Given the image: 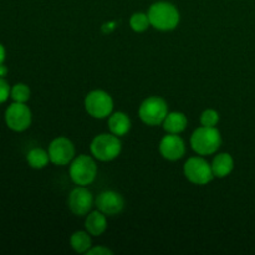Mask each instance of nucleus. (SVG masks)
Segmentation results:
<instances>
[{"label": "nucleus", "instance_id": "obj_9", "mask_svg": "<svg viewBox=\"0 0 255 255\" xmlns=\"http://www.w3.org/2000/svg\"><path fill=\"white\" fill-rule=\"evenodd\" d=\"M47 152L50 162L56 166H66L75 158V146L66 137H57L52 139Z\"/></svg>", "mask_w": 255, "mask_h": 255}, {"label": "nucleus", "instance_id": "obj_23", "mask_svg": "<svg viewBox=\"0 0 255 255\" xmlns=\"http://www.w3.org/2000/svg\"><path fill=\"white\" fill-rule=\"evenodd\" d=\"M87 255H112L114 252L111 249L106 248L104 246H99V247H94V248H90L89 252L86 253Z\"/></svg>", "mask_w": 255, "mask_h": 255}, {"label": "nucleus", "instance_id": "obj_16", "mask_svg": "<svg viewBox=\"0 0 255 255\" xmlns=\"http://www.w3.org/2000/svg\"><path fill=\"white\" fill-rule=\"evenodd\" d=\"M109 128L111 133L122 137L131 129V120L125 112H114L109 116Z\"/></svg>", "mask_w": 255, "mask_h": 255}, {"label": "nucleus", "instance_id": "obj_8", "mask_svg": "<svg viewBox=\"0 0 255 255\" xmlns=\"http://www.w3.org/2000/svg\"><path fill=\"white\" fill-rule=\"evenodd\" d=\"M32 115L26 104L14 102L5 111V122L10 129L15 132H22L31 125Z\"/></svg>", "mask_w": 255, "mask_h": 255}, {"label": "nucleus", "instance_id": "obj_22", "mask_svg": "<svg viewBox=\"0 0 255 255\" xmlns=\"http://www.w3.org/2000/svg\"><path fill=\"white\" fill-rule=\"evenodd\" d=\"M10 91H11V87L9 86V84H7L4 77L0 76V104H2V102L9 99Z\"/></svg>", "mask_w": 255, "mask_h": 255}, {"label": "nucleus", "instance_id": "obj_13", "mask_svg": "<svg viewBox=\"0 0 255 255\" xmlns=\"http://www.w3.org/2000/svg\"><path fill=\"white\" fill-rule=\"evenodd\" d=\"M107 216H105L99 209L94 212H90L85 219V228L89 232L90 236L99 237L105 233L107 228Z\"/></svg>", "mask_w": 255, "mask_h": 255}, {"label": "nucleus", "instance_id": "obj_12", "mask_svg": "<svg viewBox=\"0 0 255 255\" xmlns=\"http://www.w3.org/2000/svg\"><path fill=\"white\" fill-rule=\"evenodd\" d=\"M97 209L105 216H117L125 208V199L120 193L115 191H104L95 199Z\"/></svg>", "mask_w": 255, "mask_h": 255}, {"label": "nucleus", "instance_id": "obj_19", "mask_svg": "<svg viewBox=\"0 0 255 255\" xmlns=\"http://www.w3.org/2000/svg\"><path fill=\"white\" fill-rule=\"evenodd\" d=\"M129 26L136 32L146 31L151 26L148 15L144 14V12H134V14H132V16L129 17Z\"/></svg>", "mask_w": 255, "mask_h": 255}, {"label": "nucleus", "instance_id": "obj_25", "mask_svg": "<svg viewBox=\"0 0 255 255\" xmlns=\"http://www.w3.org/2000/svg\"><path fill=\"white\" fill-rule=\"evenodd\" d=\"M6 74H7L6 66H4V64H1V65H0V76L5 77V76H6Z\"/></svg>", "mask_w": 255, "mask_h": 255}, {"label": "nucleus", "instance_id": "obj_20", "mask_svg": "<svg viewBox=\"0 0 255 255\" xmlns=\"http://www.w3.org/2000/svg\"><path fill=\"white\" fill-rule=\"evenodd\" d=\"M30 91L29 86L25 84H16L11 87V91H10V97L12 99L14 102H21V104H26L30 100Z\"/></svg>", "mask_w": 255, "mask_h": 255}, {"label": "nucleus", "instance_id": "obj_18", "mask_svg": "<svg viewBox=\"0 0 255 255\" xmlns=\"http://www.w3.org/2000/svg\"><path fill=\"white\" fill-rule=\"evenodd\" d=\"M26 161L29 166L34 169H41L47 166L50 162L49 152L45 151L42 148H32L27 152L26 154Z\"/></svg>", "mask_w": 255, "mask_h": 255}, {"label": "nucleus", "instance_id": "obj_3", "mask_svg": "<svg viewBox=\"0 0 255 255\" xmlns=\"http://www.w3.org/2000/svg\"><path fill=\"white\" fill-rule=\"evenodd\" d=\"M92 156L101 162L114 161L120 156L122 151V143L120 137L114 133H101L95 137L91 142Z\"/></svg>", "mask_w": 255, "mask_h": 255}, {"label": "nucleus", "instance_id": "obj_17", "mask_svg": "<svg viewBox=\"0 0 255 255\" xmlns=\"http://www.w3.org/2000/svg\"><path fill=\"white\" fill-rule=\"evenodd\" d=\"M70 246L76 253L86 254L91 248V237L89 232L77 231L70 237Z\"/></svg>", "mask_w": 255, "mask_h": 255}, {"label": "nucleus", "instance_id": "obj_2", "mask_svg": "<svg viewBox=\"0 0 255 255\" xmlns=\"http://www.w3.org/2000/svg\"><path fill=\"white\" fill-rule=\"evenodd\" d=\"M222 144L221 132L217 127L202 126L191 136V146L199 156H209L216 153Z\"/></svg>", "mask_w": 255, "mask_h": 255}, {"label": "nucleus", "instance_id": "obj_1", "mask_svg": "<svg viewBox=\"0 0 255 255\" xmlns=\"http://www.w3.org/2000/svg\"><path fill=\"white\" fill-rule=\"evenodd\" d=\"M148 19L151 26L159 31H171L179 24L181 14L176 5L169 1H156L149 6Z\"/></svg>", "mask_w": 255, "mask_h": 255}, {"label": "nucleus", "instance_id": "obj_10", "mask_svg": "<svg viewBox=\"0 0 255 255\" xmlns=\"http://www.w3.org/2000/svg\"><path fill=\"white\" fill-rule=\"evenodd\" d=\"M94 196L91 192L84 186H77L69 194L67 204L75 216H87L94 206Z\"/></svg>", "mask_w": 255, "mask_h": 255}, {"label": "nucleus", "instance_id": "obj_15", "mask_svg": "<svg viewBox=\"0 0 255 255\" xmlns=\"http://www.w3.org/2000/svg\"><path fill=\"white\" fill-rule=\"evenodd\" d=\"M187 125H188V120H187L186 115L183 112L174 111L168 112L162 126L167 133L179 134L187 128Z\"/></svg>", "mask_w": 255, "mask_h": 255}, {"label": "nucleus", "instance_id": "obj_6", "mask_svg": "<svg viewBox=\"0 0 255 255\" xmlns=\"http://www.w3.org/2000/svg\"><path fill=\"white\" fill-rule=\"evenodd\" d=\"M85 110L94 119H106L114 111V100L104 90H94L85 99Z\"/></svg>", "mask_w": 255, "mask_h": 255}, {"label": "nucleus", "instance_id": "obj_21", "mask_svg": "<svg viewBox=\"0 0 255 255\" xmlns=\"http://www.w3.org/2000/svg\"><path fill=\"white\" fill-rule=\"evenodd\" d=\"M219 122V114L213 109L204 110L201 115V125L206 127H216Z\"/></svg>", "mask_w": 255, "mask_h": 255}, {"label": "nucleus", "instance_id": "obj_14", "mask_svg": "<svg viewBox=\"0 0 255 255\" xmlns=\"http://www.w3.org/2000/svg\"><path fill=\"white\" fill-rule=\"evenodd\" d=\"M212 171H213L214 178H226L227 176L233 172L234 159L229 153H218L212 162Z\"/></svg>", "mask_w": 255, "mask_h": 255}, {"label": "nucleus", "instance_id": "obj_5", "mask_svg": "<svg viewBox=\"0 0 255 255\" xmlns=\"http://www.w3.org/2000/svg\"><path fill=\"white\" fill-rule=\"evenodd\" d=\"M167 115H168V105L162 97L158 96H151L146 99L138 109L139 119L148 126L162 125Z\"/></svg>", "mask_w": 255, "mask_h": 255}, {"label": "nucleus", "instance_id": "obj_11", "mask_svg": "<svg viewBox=\"0 0 255 255\" xmlns=\"http://www.w3.org/2000/svg\"><path fill=\"white\" fill-rule=\"evenodd\" d=\"M158 149L164 159L178 161L186 153V143L179 134L167 133L159 142Z\"/></svg>", "mask_w": 255, "mask_h": 255}, {"label": "nucleus", "instance_id": "obj_7", "mask_svg": "<svg viewBox=\"0 0 255 255\" xmlns=\"http://www.w3.org/2000/svg\"><path fill=\"white\" fill-rule=\"evenodd\" d=\"M183 172L186 178L191 183L197 186H204L212 182L214 178L212 164L208 163L203 157H191L186 161L183 167Z\"/></svg>", "mask_w": 255, "mask_h": 255}, {"label": "nucleus", "instance_id": "obj_4", "mask_svg": "<svg viewBox=\"0 0 255 255\" xmlns=\"http://www.w3.org/2000/svg\"><path fill=\"white\" fill-rule=\"evenodd\" d=\"M70 178L76 186H90L97 176L96 162L87 154L75 157L70 163Z\"/></svg>", "mask_w": 255, "mask_h": 255}, {"label": "nucleus", "instance_id": "obj_24", "mask_svg": "<svg viewBox=\"0 0 255 255\" xmlns=\"http://www.w3.org/2000/svg\"><path fill=\"white\" fill-rule=\"evenodd\" d=\"M5 56H6V51H5V47L0 44V65L4 64Z\"/></svg>", "mask_w": 255, "mask_h": 255}]
</instances>
